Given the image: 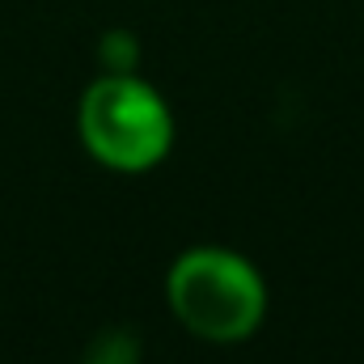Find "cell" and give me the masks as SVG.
<instances>
[{
    "instance_id": "cell-3",
    "label": "cell",
    "mask_w": 364,
    "mask_h": 364,
    "mask_svg": "<svg viewBox=\"0 0 364 364\" xmlns=\"http://www.w3.org/2000/svg\"><path fill=\"white\" fill-rule=\"evenodd\" d=\"M85 364H136V343L123 335H106V339H97Z\"/></svg>"
},
{
    "instance_id": "cell-2",
    "label": "cell",
    "mask_w": 364,
    "mask_h": 364,
    "mask_svg": "<svg viewBox=\"0 0 364 364\" xmlns=\"http://www.w3.org/2000/svg\"><path fill=\"white\" fill-rule=\"evenodd\" d=\"M81 136L97 161L114 170H149L174 140L170 110L144 81L114 73L90 85L81 102Z\"/></svg>"
},
{
    "instance_id": "cell-1",
    "label": "cell",
    "mask_w": 364,
    "mask_h": 364,
    "mask_svg": "<svg viewBox=\"0 0 364 364\" xmlns=\"http://www.w3.org/2000/svg\"><path fill=\"white\" fill-rule=\"evenodd\" d=\"M170 305L186 331L212 343H233L259 326L267 292H263L259 272L246 259L203 246V250H186L174 263Z\"/></svg>"
}]
</instances>
